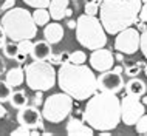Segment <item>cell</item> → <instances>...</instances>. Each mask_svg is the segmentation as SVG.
Instances as JSON below:
<instances>
[{
  "label": "cell",
  "mask_w": 147,
  "mask_h": 136,
  "mask_svg": "<svg viewBox=\"0 0 147 136\" xmlns=\"http://www.w3.org/2000/svg\"><path fill=\"white\" fill-rule=\"evenodd\" d=\"M82 121L98 131L115 130L121 122V99L115 93L96 91L88 98Z\"/></svg>",
  "instance_id": "6da1fadb"
},
{
  "label": "cell",
  "mask_w": 147,
  "mask_h": 136,
  "mask_svg": "<svg viewBox=\"0 0 147 136\" xmlns=\"http://www.w3.org/2000/svg\"><path fill=\"white\" fill-rule=\"evenodd\" d=\"M56 81L63 93L78 101H85L98 91L96 76L84 63H71L68 61L61 63Z\"/></svg>",
  "instance_id": "7a4b0ae2"
},
{
  "label": "cell",
  "mask_w": 147,
  "mask_h": 136,
  "mask_svg": "<svg viewBox=\"0 0 147 136\" xmlns=\"http://www.w3.org/2000/svg\"><path fill=\"white\" fill-rule=\"evenodd\" d=\"M141 5V0H102L98 14L105 33L118 34L119 31L135 25Z\"/></svg>",
  "instance_id": "3957f363"
},
{
  "label": "cell",
  "mask_w": 147,
  "mask_h": 136,
  "mask_svg": "<svg viewBox=\"0 0 147 136\" xmlns=\"http://www.w3.org/2000/svg\"><path fill=\"white\" fill-rule=\"evenodd\" d=\"M2 26L8 39L19 42L23 39H33L37 34V25L33 20V15L25 8H11L2 15Z\"/></svg>",
  "instance_id": "277c9868"
},
{
  "label": "cell",
  "mask_w": 147,
  "mask_h": 136,
  "mask_svg": "<svg viewBox=\"0 0 147 136\" xmlns=\"http://www.w3.org/2000/svg\"><path fill=\"white\" fill-rule=\"evenodd\" d=\"M76 37L84 48L98 50L107 45V33L96 15L82 14L76 20Z\"/></svg>",
  "instance_id": "5b68a950"
},
{
  "label": "cell",
  "mask_w": 147,
  "mask_h": 136,
  "mask_svg": "<svg viewBox=\"0 0 147 136\" xmlns=\"http://www.w3.org/2000/svg\"><path fill=\"white\" fill-rule=\"evenodd\" d=\"M23 71H25L26 85L33 91L51 90L54 87V83H56V79H57V73L54 70V67L47 61L31 62L23 68Z\"/></svg>",
  "instance_id": "8992f818"
},
{
  "label": "cell",
  "mask_w": 147,
  "mask_h": 136,
  "mask_svg": "<svg viewBox=\"0 0 147 136\" xmlns=\"http://www.w3.org/2000/svg\"><path fill=\"white\" fill-rule=\"evenodd\" d=\"M73 98L68 96L67 93H56L51 94L50 98H47V101L43 102L42 108V116L43 119H47L48 122L59 124L63 119H67L73 110Z\"/></svg>",
  "instance_id": "52a82bcc"
},
{
  "label": "cell",
  "mask_w": 147,
  "mask_h": 136,
  "mask_svg": "<svg viewBox=\"0 0 147 136\" xmlns=\"http://www.w3.org/2000/svg\"><path fill=\"white\" fill-rule=\"evenodd\" d=\"M146 113V105L138 96L125 94L121 99V121L125 125H135L136 121Z\"/></svg>",
  "instance_id": "ba28073f"
},
{
  "label": "cell",
  "mask_w": 147,
  "mask_h": 136,
  "mask_svg": "<svg viewBox=\"0 0 147 136\" xmlns=\"http://www.w3.org/2000/svg\"><path fill=\"white\" fill-rule=\"evenodd\" d=\"M140 31L133 26L119 31L115 39V50L122 54H135L140 50Z\"/></svg>",
  "instance_id": "9c48e42d"
},
{
  "label": "cell",
  "mask_w": 147,
  "mask_h": 136,
  "mask_svg": "<svg viewBox=\"0 0 147 136\" xmlns=\"http://www.w3.org/2000/svg\"><path fill=\"white\" fill-rule=\"evenodd\" d=\"M98 81V91H107V93L118 94L119 91L124 88V79L121 74L115 73L113 70L102 71L101 76L96 77Z\"/></svg>",
  "instance_id": "30bf717a"
},
{
  "label": "cell",
  "mask_w": 147,
  "mask_h": 136,
  "mask_svg": "<svg viewBox=\"0 0 147 136\" xmlns=\"http://www.w3.org/2000/svg\"><path fill=\"white\" fill-rule=\"evenodd\" d=\"M17 122L20 125L26 127L30 130L34 129H43V116L42 111H39V108L36 105H25L22 107L20 111L17 113Z\"/></svg>",
  "instance_id": "8fae6325"
},
{
  "label": "cell",
  "mask_w": 147,
  "mask_h": 136,
  "mask_svg": "<svg viewBox=\"0 0 147 136\" xmlns=\"http://www.w3.org/2000/svg\"><path fill=\"white\" fill-rule=\"evenodd\" d=\"M90 67L91 70L94 71H107L112 70L113 63H115V56L110 50H105V48H98V50H93V53L90 54Z\"/></svg>",
  "instance_id": "7c38bea8"
},
{
  "label": "cell",
  "mask_w": 147,
  "mask_h": 136,
  "mask_svg": "<svg viewBox=\"0 0 147 136\" xmlns=\"http://www.w3.org/2000/svg\"><path fill=\"white\" fill-rule=\"evenodd\" d=\"M67 133L70 136H93L94 130L81 119L70 118L67 122Z\"/></svg>",
  "instance_id": "4fadbf2b"
},
{
  "label": "cell",
  "mask_w": 147,
  "mask_h": 136,
  "mask_svg": "<svg viewBox=\"0 0 147 136\" xmlns=\"http://www.w3.org/2000/svg\"><path fill=\"white\" fill-rule=\"evenodd\" d=\"M43 37L45 40L51 43V45H56L63 39V26L57 22L53 23H47L45 30H43Z\"/></svg>",
  "instance_id": "5bb4252c"
},
{
  "label": "cell",
  "mask_w": 147,
  "mask_h": 136,
  "mask_svg": "<svg viewBox=\"0 0 147 136\" xmlns=\"http://www.w3.org/2000/svg\"><path fill=\"white\" fill-rule=\"evenodd\" d=\"M53 53L51 50V43H48L47 40H39L33 43V48H31V57L33 61H47L48 56Z\"/></svg>",
  "instance_id": "9a60e30c"
},
{
  "label": "cell",
  "mask_w": 147,
  "mask_h": 136,
  "mask_svg": "<svg viewBox=\"0 0 147 136\" xmlns=\"http://www.w3.org/2000/svg\"><path fill=\"white\" fill-rule=\"evenodd\" d=\"M70 5V0H50L48 5V13L50 17L54 19L56 22L62 20L65 17V9Z\"/></svg>",
  "instance_id": "2e32d148"
},
{
  "label": "cell",
  "mask_w": 147,
  "mask_h": 136,
  "mask_svg": "<svg viewBox=\"0 0 147 136\" xmlns=\"http://www.w3.org/2000/svg\"><path fill=\"white\" fill-rule=\"evenodd\" d=\"M125 91H127V94L141 98V96L146 94L147 87H146L144 81H141V79H138V77H132L129 82L125 83Z\"/></svg>",
  "instance_id": "e0dca14e"
},
{
  "label": "cell",
  "mask_w": 147,
  "mask_h": 136,
  "mask_svg": "<svg viewBox=\"0 0 147 136\" xmlns=\"http://www.w3.org/2000/svg\"><path fill=\"white\" fill-rule=\"evenodd\" d=\"M8 85L11 87H19L22 85L23 81H25V71H23L22 67H13L11 70L6 71V79Z\"/></svg>",
  "instance_id": "ac0fdd59"
},
{
  "label": "cell",
  "mask_w": 147,
  "mask_h": 136,
  "mask_svg": "<svg viewBox=\"0 0 147 136\" xmlns=\"http://www.w3.org/2000/svg\"><path fill=\"white\" fill-rule=\"evenodd\" d=\"M28 96H26V93L23 90H16L11 93L9 96V102L11 104V107H14V108H19L20 110L22 107H25V105H28Z\"/></svg>",
  "instance_id": "d6986e66"
},
{
  "label": "cell",
  "mask_w": 147,
  "mask_h": 136,
  "mask_svg": "<svg viewBox=\"0 0 147 136\" xmlns=\"http://www.w3.org/2000/svg\"><path fill=\"white\" fill-rule=\"evenodd\" d=\"M31 15H33V20L37 26H45L51 19L50 13H48V8H36V11Z\"/></svg>",
  "instance_id": "ffe728a7"
},
{
  "label": "cell",
  "mask_w": 147,
  "mask_h": 136,
  "mask_svg": "<svg viewBox=\"0 0 147 136\" xmlns=\"http://www.w3.org/2000/svg\"><path fill=\"white\" fill-rule=\"evenodd\" d=\"M13 93L11 85H8L6 81H0V102H8L9 101V96Z\"/></svg>",
  "instance_id": "44dd1931"
},
{
  "label": "cell",
  "mask_w": 147,
  "mask_h": 136,
  "mask_svg": "<svg viewBox=\"0 0 147 136\" xmlns=\"http://www.w3.org/2000/svg\"><path fill=\"white\" fill-rule=\"evenodd\" d=\"M68 56H70V53H61V54H54V53H51L50 56H48V61L51 65H61V63H63V62H67L68 61Z\"/></svg>",
  "instance_id": "7402d4cb"
},
{
  "label": "cell",
  "mask_w": 147,
  "mask_h": 136,
  "mask_svg": "<svg viewBox=\"0 0 147 136\" xmlns=\"http://www.w3.org/2000/svg\"><path fill=\"white\" fill-rule=\"evenodd\" d=\"M101 2H102V0H88V2L85 3V6H84L85 14L96 15L99 13V5H101Z\"/></svg>",
  "instance_id": "603a6c76"
},
{
  "label": "cell",
  "mask_w": 147,
  "mask_h": 136,
  "mask_svg": "<svg viewBox=\"0 0 147 136\" xmlns=\"http://www.w3.org/2000/svg\"><path fill=\"white\" fill-rule=\"evenodd\" d=\"M17 53H19L17 42H11V43H5V45H3V54H5V57L14 59Z\"/></svg>",
  "instance_id": "cb8c5ba5"
},
{
  "label": "cell",
  "mask_w": 147,
  "mask_h": 136,
  "mask_svg": "<svg viewBox=\"0 0 147 136\" xmlns=\"http://www.w3.org/2000/svg\"><path fill=\"white\" fill-rule=\"evenodd\" d=\"M68 62H71V63H85L87 62V54L81 50L73 51V53H70V56H68Z\"/></svg>",
  "instance_id": "d4e9b609"
},
{
  "label": "cell",
  "mask_w": 147,
  "mask_h": 136,
  "mask_svg": "<svg viewBox=\"0 0 147 136\" xmlns=\"http://www.w3.org/2000/svg\"><path fill=\"white\" fill-rule=\"evenodd\" d=\"M31 48H33V42H31V39H23V40H19L17 42V50L19 53L28 56L31 53Z\"/></svg>",
  "instance_id": "484cf974"
},
{
  "label": "cell",
  "mask_w": 147,
  "mask_h": 136,
  "mask_svg": "<svg viewBox=\"0 0 147 136\" xmlns=\"http://www.w3.org/2000/svg\"><path fill=\"white\" fill-rule=\"evenodd\" d=\"M135 127H136V131H138V133H141V135H147V114H146V113L142 114L141 118L136 121Z\"/></svg>",
  "instance_id": "4316f807"
},
{
  "label": "cell",
  "mask_w": 147,
  "mask_h": 136,
  "mask_svg": "<svg viewBox=\"0 0 147 136\" xmlns=\"http://www.w3.org/2000/svg\"><path fill=\"white\" fill-rule=\"evenodd\" d=\"M140 50H141L142 56L147 59V28L140 34Z\"/></svg>",
  "instance_id": "83f0119b"
},
{
  "label": "cell",
  "mask_w": 147,
  "mask_h": 136,
  "mask_svg": "<svg viewBox=\"0 0 147 136\" xmlns=\"http://www.w3.org/2000/svg\"><path fill=\"white\" fill-rule=\"evenodd\" d=\"M23 3L33 8H48L50 0H23Z\"/></svg>",
  "instance_id": "f1b7e54d"
},
{
  "label": "cell",
  "mask_w": 147,
  "mask_h": 136,
  "mask_svg": "<svg viewBox=\"0 0 147 136\" xmlns=\"http://www.w3.org/2000/svg\"><path fill=\"white\" fill-rule=\"evenodd\" d=\"M140 73H141V65L140 63H135V65L125 68V74L130 76V77H135V76H138Z\"/></svg>",
  "instance_id": "f546056e"
},
{
  "label": "cell",
  "mask_w": 147,
  "mask_h": 136,
  "mask_svg": "<svg viewBox=\"0 0 147 136\" xmlns=\"http://www.w3.org/2000/svg\"><path fill=\"white\" fill-rule=\"evenodd\" d=\"M30 133H31L30 129H26V127L20 125L19 129H16V130L11 131V136H30Z\"/></svg>",
  "instance_id": "4dcf8cb0"
},
{
  "label": "cell",
  "mask_w": 147,
  "mask_h": 136,
  "mask_svg": "<svg viewBox=\"0 0 147 136\" xmlns=\"http://www.w3.org/2000/svg\"><path fill=\"white\" fill-rule=\"evenodd\" d=\"M138 19L147 23V3H142V5H141V9H140V15H138Z\"/></svg>",
  "instance_id": "1f68e13d"
},
{
  "label": "cell",
  "mask_w": 147,
  "mask_h": 136,
  "mask_svg": "<svg viewBox=\"0 0 147 136\" xmlns=\"http://www.w3.org/2000/svg\"><path fill=\"white\" fill-rule=\"evenodd\" d=\"M14 6H16V0H5V2L2 3V6H0V9L5 13V11L11 9V8H14Z\"/></svg>",
  "instance_id": "d6a6232c"
},
{
  "label": "cell",
  "mask_w": 147,
  "mask_h": 136,
  "mask_svg": "<svg viewBox=\"0 0 147 136\" xmlns=\"http://www.w3.org/2000/svg\"><path fill=\"white\" fill-rule=\"evenodd\" d=\"M42 93H43V91H40V90H36V94H34V105L36 107H37V105H40V104L43 102L42 101Z\"/></svg>",
  "instance_id": "836d02e7"
},
{
  "label": "cell",
  "mask_w": 147,
  "mask_h": 136,
  "mask_svg": "<svg viewBox=\"0 0 147 136\" xmlns=\"http://www.w3.org/2000/svg\"><path fill=\"white\" fill-rule=\"evenodd\" d=\"M5 43H6V34H5V30H3L2 23H0V48H3Z\"/></svg>",
  "instance_id": "e575fe53"
},
{
  "label": "cell",
  "mask_w": 147,
  "mask_h": 136,
  "mask_svg": "<svg viewBox=\"0 0 147 136\" xmlns=\"http://www.w3.org/2000/svg\"><path fill=\"white\" fill-rule=\"evenodd\" d=\"M6 73V62H5V59L0 56V74H5Z\"/></svg>",
  "instance_id": "d590c367"
},
{
  "label": "cell",
  "mask_w": 147,
  "mask_h": 136,
  "mask_svg": "<svg viewBox=\"0 0 147 136\" xmlns=\"http://www.w3.org/2000/svg\"><path fill=\"white\" fill-rule=\"evenodd\" d=\"M14 61H17L19 63H23L26 61V56L22 54V53H17V54H16V57H14Z\"/></svg>",
  "instance_id": "8d00e7d4"
},
{
  "label": "cell",
  "mask_w": 147,
  "mask_h": 136,
  "mask_svg": "<svg viewBox=\"0 0 147 136\" xmlns=\"http://www.w3.org/2000/svg\"><path fill=\"white\" fill-rule=\"evenodd\" d=\"M113 56H115V61H118V62H122V61H124V54L119 53V51H118L116 54H113Z\"/></svg>",
  "instance_id": "74e56055"
},
{
  "label": "cell",
  "mask_w": 147,
  "mask_h": 136,
  "mask_svg": "<svg viewBox=\"0 0 147 136\" xmlns=\"http://www.w3.org/2000/svg\"><path fill=\"white\" fill-rule=\"evenodd\" d=\"M5 114H6V110H5V107H3V104L0 102V119L5 118Z\"/></svg>",
  "instance_id": "f35d334b"
},
{
  "label": "cell",
  "mask_w": 147,
  "mask_h": 136,
  "mask_svg": "<svg viewBox=\"0 0 147 136\" xmlns=\"http://www.w3.org/2000/svg\"><path fill=\"white\" fill-rule=\"evenodd\" d=\"M146 30V22L140 20V23H138V31H144Z\"/></svg>",
  "instance_id": "ab89813d"
},
{
  "label": "cell",
  "mask_w": 147,
  "mask_h": 136,
  "mask_svg": "<svg viewBox=\"0 0 147 136\" xmlns=\"http://www.w3.org/2000/svg\"><path fill=\"white\" fill-rule=\"evenodd\" d=\"M112 70L115 71V73H118V74H122V71H124V68H122V67H113Z\"/></svg>",
  "instance_id": "60d3db41"
},
{
  "label": "cell",
  "mask_w": 147,
  "mask_h": 136,
  "mask_svg": "<svg viewBox=\"0 0 147 136\" xmlns=\"http://www.w3.org/2000/svg\"><path fill=\"white\" fill-rule=\"evenodd\" d=\"M67 25H68L70 30H74V28H76V22H74V20H68V23H67Z\"/></svg>",
  "instance_id": "b9f144b4"
},
{
  "label": "cell",
  "mask_w": 147,
  "mask_h": 136,
  "mask_svg": "<svg viewBox=\"0 0 147 136\" xmlns=\"http://www.w3.org/2000/svg\"><path fill=\"white\" fill-rule=\"evenodd\" d=\"M71 14H73V9L68 6V8L65 9V17H71Z\"/></svg>",
  "instance_id": "7bdbcfd3"
},
{
  "label": "cell",
  "mask_w": 147,
  "mask_h": 136,
  "mask_svg": "<svg viewBox=\"0 0 147 136\" xmlns=\"http://www.w3.org/2000/svg\"><path fill=\"white\" fill-rule=\"evenodd\" d=\"M141 102H142V104H144V105H147V96H144V98H142V99H141Z\"/></svg>",
  "instance_id": "ee69618b"
},
{
  "label": "cell",
  "mask_w": 147,
  "mask_h": 136,
  "mask_svg": "<svg viewBox=\"0 0 147 136\" xmlns=\"http://www.w3.org/2000/svg\"><path fill=\"white\" fill-rule=\"evenodd\" d=\"M144 74L147 76V63H146V65H144Z\"/></svg>",
  "instance_id": "f6af8a7d"
},
{
  "label": "cell",
  "mask_w": 147,
  "mask_h": 136,
  "mask_svg": "<svg viewBox=\"0 0 147 136\" xmlns=\"http://www.w3.org/2000/svg\"><path fill=\"white\" fill-rule=\"evenodd\" d=\"M141 3H147V0H141Z\"/></svg>",
  "instance_id": "bcb514c9"
}]
</instances>
